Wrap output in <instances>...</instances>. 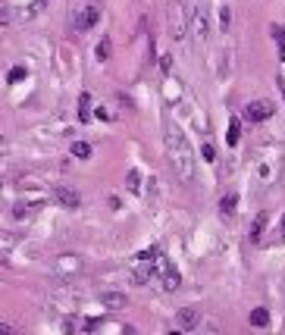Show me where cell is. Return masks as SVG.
Returning <instances> with one entry per match:
<instances>
[{
  "label": "cell",
  "mask_w": 285,
  "mask_h": 335,
  "mask_svg": "<svg viewBox=\"0 0 285 335\" xmlns=\"http://www.w3.org/2000/svg\"><path fill=\"white\" fill-rule=\"evenodd\" d=\"M166 154H170V163L176 169V176L182 182H192L194 179V154H192V144L185 141V135L176 129V125H166Z\"/></svg>",
  "instance_id": "1"
},
{
  "label": "cell",
  "mask_w": 285,
  "mask_h": 335,
  "mask_svg": "<svg viewBox=\"0 0 285 335\" xmlns=\"http://www.w3.org/2000/svg\"><path fill=\"white\" fill-rule=\"evenodd\" d=\"M157 279H160V288H163V292H179V285H182L179 270H176L172 263L163 257V254H157Z\"/></svg>",
  "instance_id": "2"
},
{
  "label": "cell",
  "mask_w": 285,
  "mask_h": 335,
  "mask_svg": "<svg viewBox=\"0 0 285 335\" xmlns=\"http://www.w3.org/2000/svg\"><path fill=\"white\" fill-rule=\"evenodd\" d=\"M82 270H85V260L78 257V254H60V257H54V263H50V273L54 276H78Z\"/></svg>",
  "instance_id": "3"
},
{
  "label": "cell",
  "mask_w": 285,
  "mask_h": 335,
  "mask_svg": "<svg viewBox=\"0 0 285 335\" xmlns=\"http://www.w3.org/2000/svg\"><path fill=\"white\" fill-rule=\"evenodd\" d=\"M272 113H276V103H272L270 97H260V100H251L244 107V119L248 122H266Z\"/></svg>",
  "instance_id": "4"
},
{
  "label": "cell",
  "mask_w": 285,
  "mask_h": 335,
  "mask_svg": "<svg viewBox=\"0 0 285 335\" xmlns=\"http://www.w3.org/2000/svg\"><path fill=\"white\" fill-rule=\"evenodd\" d=\"M54 198H56V204H60V207H66V210H78V207H82V194L76 188H69V185H56V188H54Z\"/></svg>",
  "instance_id": "5"
},
{
  "label": "cell",
  "mask_w": 285,
  "mask_h": 335,
  "mask_svg": "<svg viewBox=\"0 0 285 335\" xmlns=\"http://www.w3.org/2000/svg\"><path fill=\"white\" fill-rule=\"evenodd\" d=\"M98 19H100V9L94 6V3L82 6L78 13H76V31H88V28H94V25H98Z\"/></svg>",
  "instance_id": "6"
},
{
  "label": "cell",
  "mask_w": 285,
  "mask_h": 335,
  "mask_svg": "<svg viewBox=\"0 0 285 335\" xmlns=\"http://www.w3.org/2000/svg\"><path fill=\"white\" fill-rule=\"evenodd\" d=\"M170 31H172V38H176V41H182V38H185V31H188V19L182 16V6H179V3H172V6H170Z\"/></svg>",
  "instance_id": "7"
},
{
  "label": "cell",
  "mask_w": 285,
  "mask_h": 335,
  "mask_svg": "<svg viewBox=\"0 0 285 335\" xmlns=\"http://www.w3.org/2000/svg\"><path fill=\"white\" fill-rule=\"evenodd\" d=\"M192 34L198 41H207V34H210V22H207V9H194L192 13Z\"/></svg>",
  "instance_id": "8"
},
{
  "label": "cell",
  "mask_w": 285,
  "mask_h": 335,
  "mask_svg": "<svg viewBox=\"0 0 285 335\" xmlns=\"http://www.w3.org/2000/svg\"><path fill=\"white\" fill-rule=\"evenodd\" d=\"M198 320H200V317H198L194 307H182L179 314H176V326H179V329H194Z\"/></svg>",
  "instance_id": "9"
},
{
  "label": "cell",
  "mask_w": 285,
  "mask_h": 335,
  "mask_svg": "<svg viewBox=\"0 0 285 335\" xmlns=\"http://www.w3.org/2000/svg\"><path fill=\"white\" fill-rule=\"evenodd\" d=\"M63 326H66L69 332H94L100 323H98V320H76V317H69V320H63Z\"/></svg>",
  "instance_id": "10"
},
{
  "label": "cell",
  "mask_w": 285,
  "mask_h": 335,
  "mask_svg": "<svg viewBox=\"0 0 285 335\" xmlns=\"http://www.w3.org/2000/svg\"><path fill=\"white\" fill-rule=\"evenodd\" d=\"M100 304H104V307H126L128 298L120 295V292H104V295H100Z\"/></svg>",
  "instance_id": "11"
},
{
  "label": "cell",
  "mask_w": 285,
  "mask_h": 335,
  "mask_svg": "<svg viewBox=\"0 0 285 335\" xmlns=\"http://www.w3.org/2000/svg\"><path fill=\"white\" fill-rule=\"evenodd\" d=\"M264 232H266V216L260 213V216H254V223H251V241H254V245H260Z\"/></svg>",
  "instance_id": "12"
},
{
  "label": "cell",
  "mask_w": 285,
  "mask_h": 335,
  "mask_svg": "<svg viewBox=\"0 0 285 335\" xmlns=\"http://www.w3.org/2000/svg\"><path fill=\"white\" fill-rule=\"evenodd\" d=\"M91 116H94V113H91V94L85 91V94L78 97V119H82V122H88Z\"/></svg>",
  "instance_id": "13"
},
{
  "label": "cell",
  "mask_w": 285,
  "mask_h": 335,
  "mask_svg": "<svg viewBox=\"0 0 285 335\" xmlns=\"http://www.w3.org/2000/svg\"><path fill=\"white\" fill-rule=\"evenodd\" d=\"M69 154H72L76 160H88V157H91V144H88V141H72Z\"/></svg>",
  "instance_id": "14"
},
{
  "label": "cell",
  "mask_w": 285,
  "mask_h": 335,
  "mask_svg": "<svg viewBox=\"0 0 285 335\" xmlns=\"http://www.w3.org/2000/svg\"><path fill=\"white\" fill-rule=\"evenodd\" d=\"M226 141H229V144H238L242 141V122L238 119H229V135H226Z\"/></svg>",
  "instance_id": "15"
},
{
  "label": "cell",
  "mask_w": 285,
  "mask_h": 335,
  "mask_svg": "<svg viewBox=\"0 0 285 335\" xmlns=\"http://www.w3.org/2000/svg\"><path fill=\"white\" fill-rule=\"evenodd\" d=\"M235 204H238V198H235V194H226V198L220 201V210H222V216H232V213H235Z\"/></svg>",
  "instance_id": "16"
},
{
  "label": "cell",
  "mask_w": 285,
  "mask_h": 335,
  "mask_svg": "<svg viewBox=\"0 0 285 335\" xmlns=\"http://www.w3.org/2000/svg\"><path fill=\"white\" fill-rule=\"evenodd\" d=\"M270 323V314L264 307H257V310H251V326H266Z\"/></svg>",
  "instance_id": "17"
},
{
  "label": "cell",
  "mask_w": 285,
  "mask_h": 335,
  "mask_svg": "<svg viewBox=\"0 0 285 335\" xmlns=\"http://www.w3.org/2000/svg\"><path fill=\"white\" fill-rule=\"evenodd\" d=\"M110 53H113V44H110V38H104V41L98 44V60H100V63L110 60Z\"/></svg>",
  "instance_id": "18"
},
{
  "label": "cell",
  "mask_w": 285,
  "mask_h": 335,
  "mask_svg": "<svg viewBox=\"0 0 285 335\" xmlns=\"http://www.w3.org/2000/svg\"><path fill=\"white\" fill-rule=\"evenodd\" d=\"M126 188H128V191H135V194L141 191V176H138L135 169H132V172H128V176H126Z\"/></svg>",
  "instance_id": "19"
},
{
  "label": "cell",
  "mask_w": 285,
  "mask_h": 335,
  "mask_svg": "<svg viewBox=\"0 0 285 335\" xmlns=\"http://www.w3.org/2000/svg\"><path fill=\"white\" fill-rule=\"evenodd\" d=\"M32 210H41V204H19V207H16V210H13V213H16V216L22 219V216H28Z\"/></svg>",
  "instance_id": "20"
},
{
  "label": "cell",
  "mask_w": 285,
  "mask_h": 335,
  "mask_svg": "<svg viewBox=\"0 0 285 335\" xmlns=\"http://www.w3.org/2000/svg\"><path fill=\"white\" fill-rule=\"evenodd\" d=\"M19 78H26V69H22V66H16V69H10V72H6V82H19Z\"/></svg>",
  "instance_id": "21"
},
{
  "label": "cell",
  "mask_w": 285,
  "mask_h": 335,
  "mask_svg": "<svg viewBox=\"0 0 285 335\" xmlns=\"http://www.w3.org/2000/svg\"><path fill=\"white\" fill-rule=\"evenodd\" d=\"M220 22H222V31L229 28V22H232V13H229V6H220Z\"/></svg>",
  "instance_id": "22"
},
{
  "label": "cell",
  "mask_w": 285,
  "mask_h": 335,
  "mask_svg": "<svg viewBox=\"0 0 285 335\" xmlns=\"http://www.w3.org/2000/svg\"><path fill=\"white\" fill-rule=\"evenodd\" d=\"M270 31H272V38H276V44H285V28L282 25H272Z\"/></svg>",
  "instance_id": "23"
},
{
  "label": "cell",
  "mask_w": 285,
  "mask_h": 335,
  "mask_svg": "<svg viewBox=\"0 0 285 335\" xmlns=\"http://www.w3.org/2000/svg\"><path fill=\"white\" fill-rule=\"evenodd\" d=\"M94 116H98V119H106V122H110V119H113V116H116V113H113V110H110V107H100V110H98V113H94Z\"/></svg>",
  "instance_id": "24"
},
{
  "label": "cell",
  "mask_w": 285,
  "mask_h": 335,
  "mask_svg": "<svg viewBox=\"0 0 285 335\" xmlns=\"http://www.w3.org/2000/svg\"><path fill=\"white\" fill-rule=\"evenodd\" d=\"M200 151H204V157H207V160H213V157H216V147H213L210 141H207L204 147H200Z\"/></svg>",
  "instance_id": "25"
},
{
  "label": "cell",
  "mask_w": 285,
  "mask_h": 335,
  "mask_svg": "<svg viewBox=\"0 0 285 335\" xmlns=\"http://www.w3.org/2000/svg\"><path fill=\"white\" fill-rule=\"evenodd\" d=\"M276 241H285V219H282V226H279V232H276Z\"/></svg>",
  "instance_id": "26"
},
{
  "label": "cell",
  "mask_w": 285,
  "mask_h": 335,
  "mask_svg": "<svg viewBox=\"0 0 285 335\" xmlns=\"http://www.w3.org/2000/svg\"><path fill=\"white\" fill-rule=\"evenodd\" d=\"M279 91H282V97H285V82H279Z\"/></svg>",
  "instance_id": "27"
}]
</instances>
